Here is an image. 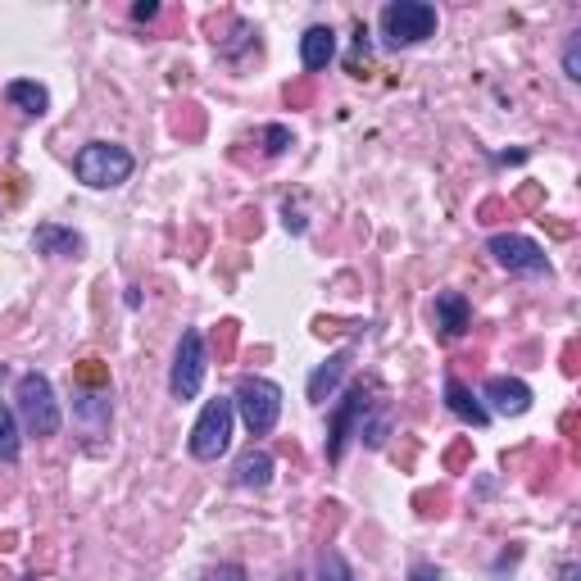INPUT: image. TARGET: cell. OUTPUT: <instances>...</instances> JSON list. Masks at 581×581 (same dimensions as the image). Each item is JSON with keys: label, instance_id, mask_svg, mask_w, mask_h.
Masks as SVG:
<instances>
[{"label": "cell", "instance_id": "6da1fadb", "mask_svg": "<svg viewBox=\"0 0 581 581\" xmlns=\"http://www.w3.org/2000/svg\"><path fill=\"white\" fill-rule=\"evenodd\" d=\"M73 173H78L87 187H119V182L132 178V155L123 146H82L78 159H73Z\"/></svg>", "mask_w": 581, "mask_h": 581}, {"label": "cell", "instance_id": "7a4b0ae2", "mask_svg": "<svg viewBox=\"0 0 581 581\" xmlns=\"http://www.w3.org/2000/svg\"><path fill=\"white\" fill-rule=\"evenodd\" d=\"M19 418L32 436H55L60 432V404H55V391L41 373L19 377Z\"/></svg>", "mask_w": 581, "mask_h": 581}, {"label": "cell", "instance_id": "3957f363", "mask_svg": "<svg viewBox=\"0 0 581 581\" xmlns=\"http://www.w3.org/2000/svg\"><path fill=\"white\" fill-rule=\"evenodd\" d=\"M382 32L391 46H414V41L436 32V10L423 5V0H395V5L382 10Z\"/></svg>", "mask_w": 581, "mask_h": 581}, {"label": "cell", "instance_id": "277c9868", "mask_svg": "<svg viewBox=\"0 0 581 581\" xmlns=\"http://www.w3.org/2000/svg\"><path fill=\"white\" fill-rule=\"evenodd\" d=\"M241 404V418H246V427L255 436H268L277 427V414H282V391H277L268 377H246V382L237 386V400Z\"/></svg>", "mask_w": 581, "mask_h": 581}, {"label": "cell", "instance_id": "5b68a950", "mask_svg": "<svg viewBox=\"0 0 581 581\" xmlns=\"http://www.w3.org/2000/svg\"><path fill=\"white\" fill-rule=\"evenodd\" d=\"M232 441V400H209L205 414L191 427V454L196 459H218Z\"/></svg>", "mask_w": 581, "mask_h": 581}, {"label": "cell", "instance_id": "8992f818", "mask_svg": "<svg viewBox=\"0 0 581 581\" xmlns=\"http://www.w3.org/2000/svg\"><path fill=\"white\" fill-rule=\"evenodd\" d=\"M491 255L495 264H504L509 273H550V259L536 241L518 237V232H495L491 237Z\"/></svg>", "mask_w": 581, "mask_h": 581}, {"label": "cell", "instance_id": "52a82bcc", "mask_svg": "<svg viewBox=\"0 0 581 581\" xmlns=\"http://www.w3.org/2000/svg\"><path fill=\"white\" fill-rule=\"evenodd\" d=\"M200 382H205V341H200V332H187L178 345V364H173L168 386H173L178 400H191L200 391Z\"/></svg>", "mask_w": 581, "mask_h": 581}, {"label": "cell", "instance_id": "ba28073f", "mask_svg": "<svg viewBox=\"0 0 581 581\" xmlns=\"http://www.w3.org/2000/svg\"><path fill=\"white\" fill-rule=\"evenodd\" d=\"M486 400H491L500 414H527V409H532V386L518 382V377H491V382H486Z\"/></svg>", "mask_w": 581, "mask_h": 581}, {"label": "cell", "instance_id": "9c48e42d", "mask_svg": "<svg viewBox=\"0 0 581 581\" xmlns=\"http://www.w3.org/2000/svg\"><path fill=\"white\" fill-rule=\"evenodd\" d=\"M445 400H450V409L463 418V423H473V427H486V404L473 400V391L459 382V377H445Z\"/></svg>", "mask_w": 581, "mask_h": 581}, {"label": "cell", "instance_id": "30bf717a", "mask_svg": "<svg viewBox=\"0 0 581 581\" xmlns=\"http://www.w3.org/2000/svg\"><path fill=\"white\" fill-rule=\"evenodd\" d=\"M332 55H336L332 28H309L305 41H300V60H305V69H309V73L327 69V64H332Z\"/></svg>", "mask_w": 581, "mask_h": 581}, {"label": "cell", "instance_id": "8fae6325", "mask_svg": "<svg viewBox=\"0 0 581 581\" xmlns=\"http://www.w3.org/2000/svg\"><path fill=\"white\" fill-rule=\"evenodd\" d=\"M436 327H445V336L468 332V300H463L459 291H441V296H436Z\"/></svg>", "mask_w": 581, "mask_h": 581}, {"label": "cell", "instance_id": "7c38bea8", "mask_svg": "<svg viewBox=\"0 0 581 581\" xmlns=\"http://www.w3.org/2000/svg\"><path fill=\"white\" fill-rule=\"evenodd\" d=\"M237 482H241V486H255V491H264V486L273 482V459H268L264 450L241 454V463H237Z\"/></svg>", "mask_w": 581, "mask_h": 581}, {"label": "cell", "instance_id": "4fadbf2b", "mask_svg": "<svg viewBox=\"0 0 581 581\" xmlns=\"http://www.w3.org/2000/svg\"><path fill=\"white\" fill-rule=\"evenodd\" d=\"M359 414H364V391L350 395V400H345V409L336 414V423H332V445H327V454H332V459H341V445H345V436H350V427H355Z\"/></svg>", "mask_w": 581, "mask_h": 581}, {"label": "cell", "instance_id": "5bb4252c", "mask_svg": "<svg viewBox=\"0 0 581 581\" xmlns=\"http://www.w3.org/2000/svg\"><path fill=\"white\" fill-rule=\"evenodd\" d=\"M37 250L41 255H78L82 250V237H73V232H60V227H37Z\"/></svg>", "mask_w": 581, "mask_h": 581}, {"label": "cell", "instance_id": "9a60e30c", "mask_svg": "<svg viewBox=\"0 0 581 581\" xmlns=\"http://www.w3.org/2000/svg\"><path fill=\"white\" fill-rule=\"evenodd\" d=\"M5 96L14 100V105L23 109V114H46V105H50V96H46V87H37V82H10L5 87Z\"/></svg>", "mask_w": 581, "mask_h": 581}, {"label": "cell", "instance_id": "2e32d148", "mask_svg": "<svg viewBox=\"0 0 581 581\" xmlns=\"http://www.w3.org/2000/svg\"><path fill=\"white\" fill-rule=\"evenodd\" d=\"M345 364H350V359H345V355H332V359H327V364L318 368L314 377H309V400H318V404H323V400H327V391H332V386L341 382Z\"/></svg>", "mask_w": 581, "mask_h": 581}, {"label": "cell", "instance_id": "e0dca14e", "mask_svg": "<svg viewBox=\"0 0 581 581\" xmlns=\"http://www.w3.org/2000/svg\"><path fill=\"white\" fill-rule=\"evenodd\" d=\"M0 459L14 463L19 459V427H14V414L0 404Z\"/></svg>", "mask_w": 581, "mask_h": 581}, {"label": "cell", "instance_id": "ac0fdd59", "mask_svg": "<svg viewBox=\"0 0 581 581\" xmlns=\"http://www.w3.org/2000/svg\"><path fill=\"white\" fill-rule=\"evenodd\" d=\"M318 581H355V577H350V568H345L341 554L323 550V559H318Z\"/></svg>", "mask_w": 581, "mask_h": 581}, {"label": "cell", "instance_id": "d6986e66", "mask_svg": "<svg viewBox=\"0 0 581 581\" xmlns=\"http://www.w3.org/2000/svg\"><path fill=\"white\" fill-rule=\"evenodd\" d=\"M563 69H568V78H581V41H577V37L568 41V55H563Z\"/></svg>", "mask_w": 581, "mask_h": 581}, {"label": "cell", "instance_id": "ffe728a7", "mask_svg": "<svg viewBox=\"0 0 581 581\" xmlns=\"http://www.w3.org/2000/svg\"><path fill=\"white\" fill-rule=\"evenodd\" d=\"M286 141H291V132H286V128H268V155H282Z\"/></svg>", "mask_w": 581, "mask_h": 581}, {"label": "cell", "instance_id": "44dd1931", "mask_svg": "<svg viewBox=\"0 0 581 581\" xmlns=\"http://www.w3.org/2000/svg\"><path fill=\"white\" fill-rule=\"evenodd\" d=\"M205 581H246V572H241V568H218V572H209Z\"/></svg>", "mask_w": 581, "mask_h": 581}, {"label": "cell", "instance_id": "7402d4cb", "mask_svg": "<svg viewBox=\"0 0 581 581\" xmlns=\"http://www.w3.org/2000/svg\"><path fill=\"white\" fill-rule=\"evenodd\" d=\"M436 577H441V572H436L432 563H418V568H414V577H409V581H436Z\"/></svg>", "mask_w": 581, "mask_h": 581}]
</instances>
